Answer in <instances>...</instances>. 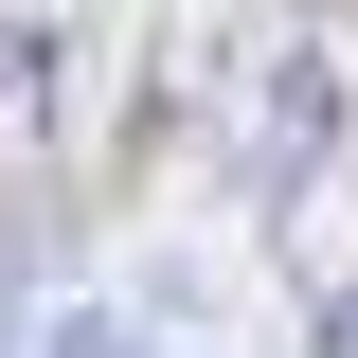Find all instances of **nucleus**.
Here are the masks:
<instances>
[{
	"label": "nucleus",
	"instance_id": "f257e3e1",
	"mask_svg": "<svg viewBox=\"0 0 358 358\" xmlns=\"http://www.w3.org/2000/svg\"><path fill=\"white\" fill-rule=\"evenodd\" d=\"M36 358H179V341L143 305H90V287H72V305H36Z\"/></svg>",
	"mask_w": 358,
	"mask_h": 358
},
{
	"label": "nucleus",
	"instance_id": "f03ea898",
	"mask_svg": "<svg viewBox=\"0 0 358 358\" xmlns=\"http://www.w3.org/2000/svg\"><path fill=\"white\" fill-rule=\"evenodd\" d=\"M305 358H358V268H341V287H305Z\"/></svg>",
	"mask_w": 358,
	"mask_h": 358
},
{
	"label": "nucleus",
	"instance_id": "7ed1b4c3",
	"mask_svg": "<svg viewBox=\"0 0 358 358\" xmlns=\"http://www.w3.org/2000/svg\"><path fill=\"white\" fill-rule=\"evenodd\" d=\"M179 358H215V341H179Z\"/></svg>",
	"mask_w": 358,
	"mask_h": 358
}]
</instances>
